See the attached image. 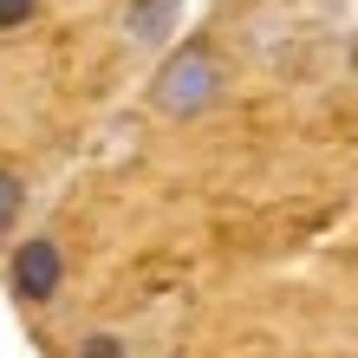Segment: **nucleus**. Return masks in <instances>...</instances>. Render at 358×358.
<instances>
[{"label":"nucleus","instance_id":"nucleus-1","mask_svg":"<svg viewBox=\"0 0 358 358\" xmlns=\"http://www.w3.org/2000/svg\"><path fill=\"white\" fill-rule=\"evenodd\" d=\"M215 98H222V59L208 39H182L150 78V104L163 117H202Z\"/></svg>","mask_w":358,"mask_h":358},{"label":"nucleus","instance_id":"nucleus-2","mask_svg":"<svg viewBox=\"0 0 358 358\" xmlns=\"http://www.w3.org/2000/svg\"><path fill=\"white\" fill-rule=\"evenodd\" d=\"M7 280H13V300L20 306L59 300V287H66V255H59V241L52 235H27V241L13 248V261H7Z\"/></svg>","mask_w":358,"mask_h":358},{"label":"nucleus","instance_id":"nucleus-3","mask_svg":"<svg viewBox=\"0 0 358 358\" xmlns=\"http://www.w3.org/2000/svg\"><path fill=\"white\" fill-rule=\"evenodd\" d=\"M182 20V0H124V33L137 46H163Z\"/></svg>","mask_w":358,"mask_h":358},{"label":"nucleus","instance_id":"nucleus-4","mask_svg":"<svg viewBox=\"0 0 358 358\" xmlns=\"http://www.w3.org/2000/svg\"><path fill=\"white\" fill-rule=\"evenodd\" d=\"M20 208H27V182H20L13 170H0V235H13Z\"/></svg>","mask_w":358,"mask_h":358},{"label":"nucleus","instance_id":"nucleus-5","mask_svg":"<svg viewBox=\"0 0 358 358\" xmlns=\"http://www.w3.org/2000/svg\"><path fill=\"white\" fill-rule=\"evenodd\" d=\"M33 13H39V0H0V33H13V27H27Z\"/></svg>","mask_w":358,"mask_h":358},{"label":"nucleus","instance_id":"nucleus-6","mask_svg":"<svg viewBox=\"0 0 358 358\" xmlns=\"http://www.w3.org/2000/svg\"><path fill=\"white\" fill-rule=\"evenodd\" d=\"M78 358H124V339H111V332H92V339L78 345Z\"/></svg>","mask_w":358,"mask_h":358}]
</instances>
